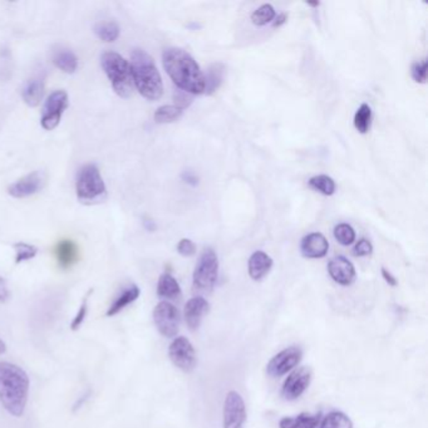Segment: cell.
<instances>
[{"label":"cell","mask_w":428,"mask_h":428,"mask_svg":"<svg viewBox=\"0 0 428 428\" xmlns=\"http://www.w3.org/2000/svg\"><path fill=\"white\" fill-rule=\"evenodd\" d=\"M162 63L178 89L192 96L205 92V74L186 50L176 47L167 48L163 50Z\"/></svg>","instance_id":"1"},{"label":"cell","mask_w":428,"mask_h":428,"mask_svg":"<svg viewBox=\"0 0 428 428\" xmlns=\"http://www.w3.org/2000/svg\"><path fill=\"white\" fill-rule=\"evenodd\" d=\"M144 228H145L147 231L154 233L156 229H157V226H156V224L154 220H151V219H147V217H145V219H144Z\"/></svg>","instance_id":"42"},{"label":"cell","mask_w":428,"mask_h":428,"mask_svg":"<svg viewBox=\"0 0 428 428\" xmlns=\"http://www.w3.org/2000/svg\"><path fill=\"white\" fill-rule=\"evenodd\" d=\"M120 25L113 21L110 22H100L96 24L95 33L102 42L113 43L120 37Z\"/></svg>","instance_id":"25"},{"label":"cell","mask_w":428,"mask_h":428,"mask_svg":"<svg viewBox=\"0 0 428 428\" xmlns=\"http://www.w3.org/2000/svg\"><path fill=\"white\" fill-rule=\"evenodd\" d=\"M309 187L313 190H316L320 194L325 195V196H330L335 192V183H334L333 178L327 175H317V176H313L309 178L308 181Z\"/></svg>","instance_id":"29"},{"label":"cell","mask_w":428,"mask_h":428,"mask_svg":"<svg viewBox=\"0 0 428 428\" xmlns=\"http://www.w3.org/2000/svg\"><path fill=\"white\" fill-rule=\"evenodd\" d=\"M76 194L78 201L84 205H95L106 200V185L98 167L93 163H88L78 171Z\"/></svg>","instance_id":"5"},{"label":"cell","mask_w":428,"mask_h":428,"mask_svg":"<svg viewBox=\"0 0 428 428\" xmlns=\"http://www.w3.org/2000/svg\"><path fill=\"white\" fill-rule=\"evenodd\" d=\"M45 93V76L35 74L27 81L22 89V98L29 107H37Z\"/></svg>","instance_id":"17"},{"label":"cell","mask_w":428,"mask_h":428,"mask_svg":"<svg viewBox=\"0 0 428 428\" xmlns=\"http://www.w3.org/2000/svg\"><path fill=\"white\" fill-rule=\"evenodd\" d=\"M328 240L323 233H308L301 240V255L306 258V259H322L328 254Z\"/></svg>","instance_id":"16"},{"label":"cell","mask_w":428,"mask_h":428,"mask_svg":"<svg viewBox=\"0 0 428 428\" xmlns=\"http://www.w3.org/2000/svg\"><path fill=\"white\" fill-rule=\"evenodd\" d=\"M168 357L173 366L185 373L192 372L197 364L194 345L185 337H178L173 340L168 348Z\"/></svg>","instance_id":"9"},{"label":"cell","mask_w":428,"mask_h":428,"mask_svg":"<svg viewBox=\"0 0 428 428\" xmlns=\"http://www.w3.org/2000/svg\"><path fill=\"white\" fill-rule=\"evenodd\" d=\"M275 17L277 16H275L274 6H270V4H262L251 14L250 19L253 24L256 27H264L269 23H272Z\"/></svg>","instance_id":"30"},{"label":"cell","mask_w":428,"mask_h":428,"mask_svg":"<svg viewBox=\"0 0 428 428\" xmlns=\"http://www.w3.org/2000/svg\"><path fill=\"white\" fill-rule=\"evenodd\" d=\"M411 76L415 82L417 83H426L427 81V61L415 62L411 67Z\"/></svg>","instance_id":"33"},{"label":"cell","mask_w":428,"mask_h":428,"mask_svg":"<svg viewBox=\"0 0 428 428\" xmlns=\"http://www.w3.org/2000/svg\"><path fill=\"white\" fill-rule=\"evenodd\" d=\"M192 98H194V96L190 95V93L184 92V91H181V89H178V91L175 92V95H173L175 106L181 108L183 111L192 103Z\"/></svg>","instance_id":"36"},{"label":"cell","mask_w":428,"mask_h":428,"mask_svg":"<svg viewBox=\"0 0 428 428\" xmlns=\"http://www.w3.org/2000/svg\"><path fill=\"white\" fill-rule=\"evenodd\" d=\"M354 127L359 134H367L372 123V108L367 103H363L354 115Z\"/></svg>","instance_id":"27"},{"label":"cell","mask_w":428,"mask_h":428,"mask_svg":"<svg viewBox=\"0 0 428 428\" xmlns=\"http://www.w3.org/2000/svg\"><path fill=\"white\" fill-rule=\"evenodd\" d=\"M219 278V259L212 248L202 251L192 275V289L199 294H210Z\"/></svg>","instance_id":"6"},{"label":"cell","mask_w":428,"mask_h":428,"mask_svg":"<svg viewBox=\"0 0 428 428\" xmlns=\"http://www.w3.org/2000/svg\"><path fill=\"white\" fill-rule=\"evenodd\" d=\"M91 293H92V290H89L88 294L84 296L83 301H82V304H81L79 309H78L77 316L74 317L73 322L71 323V329H72V330H77V329H79V327H82V324H83L86 316H87V311H88V298Z\"/></svg>","instance_id":"34"},{"label":"cell","mask_w":428,"mask_h":428,"mask_svg":"<svg viewBox=\"0 0 428 428\" xmlns=\"http://www.w3.org/2000/svg\"><path fill=\"white\" fill-rule=\"evenodd\" d=\"M56 256L58 264L63 269L72 267L78 259L77 245L72 240H62L57 245Z\"/></svg>","instance_id":"20"},{"label":"cell","mask_w":428,"mask_h":428,"mask_svg":"<svg viewBox=\"0 0 428 428\" xmlns=\"http://www.w3.org/2000/svg\"><path fill=\"white\" fill-rule=\"evenodd\" d=\"M45 175L42 171H33L27 176L19 178L14 184L9 185L8 194L14 199H25L38 194L45 187Z\"/></svg>","instance_id":"12"},{"label":"cell","mask_w":428,"mask_h":428,"mask_svg":"<svg viewBox=\"0 0 428 428\" xmlns=\"http://www.w3.org/2000/svg\"><path fill=\"white\" fill-rule=\"evenodd\" d=\"M29 378L17 364L0 362V402L14 417H22L28 402Z\"/></svg>","instance_id":"2"},{"label":"cell","mask_w":428,"mask_h":428,"mask_svg":"<svg viewBox=\"0 0 428 428\" xmlns=\"http://www.w3.org/2000/svg\"><path fill=\"white\" fill-rule=\"evenodd\" d=\"M157 295L162 299H170V301L178 299L181 296L180 284L171 274L165 272L160 277L157 283Z\"/></svg>","instance_id":"23"},{"label":"cell","mask_w":428,"mask_h":428,"mask_svg":"<svg viewBox=\"0 0 428 428\" xmlns=\"http://www.w3.org/2000/svg\"><path fill=\"white\" fill-rule=\"evenodd\" d=\"M178 253L183 256H192L196 253V245L190 239H183L178 241Z\"/></svg>","instance_id":"37"},{"label":"cell","mask_w":428,"mask_h":428,"mask_svg":"<svg viewBox=\"0 0 428 428\" xmlns=\"http://www.w3.org/2000/svg\"><path fill=\"white\" fill-rule=\"evenodd\" d=\"M322 413H301L295 417H284L279 422L280 428H317L320 423Z\"/></svg>","instance_id":"19"},{"label":"cell","mask_w":428,"mask_h":428,"mask_svg":"<svg viewBox=\"0 0 428 428\" xmlns=\"http://www.w3.org/2000/svg\"><path fill=\"white\" fill-rule=\"evenodd\" d=\"M319 428H353V422L343 412L333 411L323 418Z\"/></svg>","instance_id":"26"},{"label":"cell","mask_w":428,"mask_h":428,"mask_svg":"<svg viewBox=\"0 0 428 428\" xmlns=\"http://www.w3.org/2000/svg\"><path fill=\"white\" fill-rule=\"evenodd\" d=\"M6 345L3 340H0V354H3V353H6Z\"/></svg>","instance_id":"43"},{"label":"cell","mask_w":428,"mask_h":428,"mask_svg":"<svg viewBox=\"0 0 428 428\" xmlns=\"http://www.w3.org/2000/svg\"><path fill=\"white\" fill-rule=\"evenodd\" d=\"M68 105H69V100L66 91L57 89L54 92H52L45 100L40 117V126L45 128V131H53L54 128L58 127L63 113L68 108Z\"/></svg>","instance_id":"7"},{"label":"cell","mask_w":428,"mask_h":428,"mask_svg":"<svg viewBox=\"0 0 428 428\" xmlns=\"http://www.w3.org/2000/svg\"><path fill=\"white\" fill-rule=\"evenodd\" d=\"M139 288L137 285H129L128 288L123 290L121 294L117 296L115 301L112 303L111 306L108 308V311H107V316L108 317H113V316H116L118 314L120 311H123L126 306H129V304H132L134 301H137L139 296Z\"/></svg>","instance_id":"22"},{"label":"cell","mask_w":428,"mask_h":428,"mask_svg":"<svg viewBox=\"0 0 428 428\" xmlns=\"http://www.w3.org/2000/svg\"><path fill=\"white\" fill-rule=\"evenodd\" d=\"M303 352L299 347L291 345L279 352L277 356L272 357L267 366V376L272 378H279L284 374L293 371L301 361Z\"/></svg>","instance_id":"10"},{"label":"cell","mask_w":428,"mask_h":428,"mask_svg":"<svg viewBox=\"0 0 428 428\" xmlns=\"http://www.w3.org/2000/svg\"><path fill=\"white\" fill-rule=\"evenodd\" d=\"M183 180L186 184L191 185V186H196L199 184V178H196L194 173H190V171L183 173Z\"/></svg>","instance_id":"40"},{"label":"cell","mask_w":428,"mask_h":428,"mask_svg":"<svg viewBox=\"0 0 428 428\" xmlns=\"http://www.w3.org/2000/svg\"><path fill=\"white\" fill-rule=\"evenodd\" d=\"M154 322L156 328L158 329L163 337H176L180 329V313L178 308L168 301L158 303L154 309Z\"/></svg>","instance_id":"8"},{"label":"cell","mask_w":428,"mask_h":428,"mask_svg":"<svg viewBox=\"0 0 428 428\" xmlns=\"http://www.w3.org/2000/svg\"><path fill=\"white\" fill-rule=\"evenodd\" d=\"M272 259L267 255V253L262 250H258L250 256L248 269H249V275L253 280L260 282L267 277L269 272L272 270Z\"/></svg>","instance_id":"18"},{"label":"cell","mask_w":428,"mask_h":428,"mask_svg":"<svg viewBox=\"0 0 428 428\" xmlns=\"http://www.w3.org/2000/svg\"><path fill=\"white\" fill-rule=\"evenodd\" d=\"M274 19L275 21H272V27L274 28H280L288 21V16L285 13H282V14H279L278 17H275Z\"/></svg>","instance_id":"41"},{"label":"cell","mask_w":428,"mask_h":428,"mask_svg":"<svg viewBox=\"0 0 428 428\" xmlns=\"http://www.w3.org/2000/svg\"><path fill=\"white\" fill-rule=\"evenodd\" d=\"M381 272H382V277H383L384 280L387 282L388 285H391V287H397L398 280L395 279V275H393L392 272H389V270H387L386 267H382V269H381Z\"/></svg>","instance_id":"39"},{"label":"cell","mask_w":428,"mask_h":428,"mask_svg":"<svg viewBox=\"0 0 428 428\" xmlns=\"http://www.w3.org/2000/svg\"><path fill=\"white\" fill-rule=\"evenodd\" d=\"M328 272L334 282L348 287L356 280V267L345 256H335L328 264Z\"/></svg>","instance_id":"14"},{"label":"cell","mask_w":428,"mask_h":428,"mask_svg":"<svg viewBox=\"0 0 428 428\" xmlns=\"http://www.w3.org/2000/svg\"><path fill=\"white\" fill-rule=\"evenodd\" d=\"M129 66L134 88L139 95L149 100H160L163 95V83L154 58L146 50L136 48L131 53Z\"/></svg>","instance_id":"3"},{"label":"cell","mask_w":428,"mask_h":428,"mask_svg":"<svg viewBox=\"0 0 428 428\" xmlns=\"http://www.w3.org/2000/svg\"><path fill=\"white\" fill-rule=\"evenodd\" d=\"M52 62L54 63L58 69H61L62 72L72 74L76 72L78 68V58L72 50L67 48H58L53 52L52 56Z\"/></svg>","instance_id":"21"},{"label":"cell","mask_w":428,"mask_h":428,"mask_svg":"<svg viewBox=\"0 0 428 428\" xmlns=\"http://www.w3.org/2000/svg\"><path fill=\"white\" fill-rule=\"evenodd\" d=\"M100 66L106 73L112 88L118 97L129 98L134 95V84L129 62L116 52H105L100 57Z\"/></svg>","instance_id":"4"},{"label":"cell","mask_w":428,"mask_h":428,"mask_svg":"<svg viewBox=\"0 0 428 428\" xmlns=\"http://www.w3.org/2000/svg\"><path fill=\"white\" fill-rule=\"evenodd\" d=\"M246 407L236 391H230L224 400V428H244Z\"/></svg>","instance_id":"11"},{"label":"cell","mask_w":428,"mask_h":428,"mask_svg":"<svg viewBox=\"0 0 428 428\" xmlns=\"http://www.w3.org/2000/svg\"><path fill=\"white\" fill-rule=\"evenodd\" d=\"M224 74H225V67L221 63H215L209 68L207 74L205 77V92L206 95H212L215 93L219 87L223 83Z\"/></svg>","instance_id":"24"},{"label":"cell","mask_w":428,"mask_h":428,"mask_svg":"<svg viewBox=\"0 0 428 428\" xmlns=\"http://www.w3.org/2000/svg\"><path fill=\"white\" fill-rule=\"evenodd\" d=\"M334 238L343 246H348L356 241V231L349 224H340L334 228Z\"/></svg>","instance_id":"31"},{"label":"cell","mask_w":428,"mask_h":428,"mask_svg":"<svg viewBox=\"0 0 428 428\" xmlns=\"http://www.w3.org/2000/svg\"><path fill=\"white\" fill-rule=\"evenodd\" d=\"M11 298V291L8 289V285L4 279L0 277V303H6Z\"/></svg>","instance_id":"38"},{"label":"cell","mask_w":428,"mask_h":428,"mask_svg":"<svg viewBox=\"0 0 428 428\" xmlns=\"http://www.w3.org/2000/svg\"><path fill=\"white\" fill-rule=\"evenodd\" d=\"M183 110L175 106V105H165V106L158 107L154 115V120L156 123H171L178 121L180 117L183 116Z\"/></svg>","instance_id":"28"},{"label":"cell","mask_w":428,"mask_h":428,"mask_svg":"<svg viewBox=\"0 0 428 428\" xmlns=\"http://www.w3.org/2000/svg\"><path fill=\"white\" fill-rule=\"evenodd\" d=\"M311 381V371L308 367H301L290 373L284 382L282 395L287 400H298L306 392Z\"/></svg>","instance_id":"13"},{"label":"cell","mask_w":428,"mask_h":428,"mask_svg":"<svg viewBox=\"0 0 428 428\" xmlns=\"http://www.w3.org/2000/svg\"><path fill=\"white\" fill-rule=\"evenodd\" d=\"M373 253V245L368 239H361L357 241V244L353 248V255L358 258H364V256L371 255Z\"/></svg>","instance_id":"35"},{"label":"cell","mask_w":428,"mask_h":428,"mask_svg":"<svg viewBox=\"0 0 428 428\" xmlns=\"http://www.w3.org/2000/svg\"><path fill=\"white\" fill-rule=\"evenodd\" d=\"M16 249V262H28L30 259H34L38 254V249L34 245L27 244V243H17L14 244Z\"/></svg>","instance_id":"32"},{"label":"cell","mask_w":428,"mask_h":428,"mask_svg":"<svg viewBox=\"0 0 428 428\" xmlns=\"http://www.w3.org/2000/svg\"><path fill=\"white\" fill-rule=\"evenodd\" d=\"M306 4H308L309 6H314V8H316V6H319L320 3H319V1H308Z\"/></svg>","instance_id":"44"},{"label":"cell","mask_w":428,"mask_h":428,"mask_svg":"<svg viewBox=\"0 0 428 428\" xmlns=\"http://www.w3.org/2000/svg\"><path fill=\"white\" fill-rule=\"evenodd\" d=\"M210 311V304L204 296H194L185 306L184 316L186 324L190 330H197L200 328L201 322Z\"/></svg>","instance_id":"15"}]
</instances>
